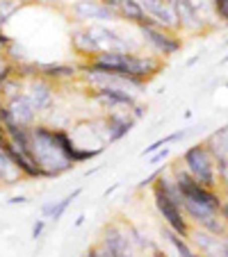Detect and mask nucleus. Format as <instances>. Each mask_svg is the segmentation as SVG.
<instances>
[{
	"label": "nucleus",
	"mask_w": 228,
	"mask_h": 257,
	"mask_svg": "<svg viewBox=\"0 0 228 257\" xmlns=\"http://www.w3.org/2000/svg\"><path fill=\"white\" fill-rule=\"evenodd\" d=\"M101 246H105L107 250L114 257H126V255H135V248H132L128 232L123 228V223H107L101 230V239H98Z\"/></svg>",
	"instance_id": "10"
},
{
	"label": "nucleus",
	"mask_w": 228,
	"mask_h": 257,
	"mask_svg": "<svg viewBox=\"0 0 228 257\" xmlns=\"http://www.w3.org/2000/svg\"><path fill=\"white\" fill-rule=\"evenodd\" d=\"M71 44H73V50L80 55V57L87 62V59H92L94 55H98L101 50H98L96 41H94V37L87 32V25H83V28L73 30L71 32Z\"/></svg>",
	"instance_id": "13"
},
{
	"label": "nucleus",
	"mask_w": 228,
	"mask_h": 257,
	"mask_svg": "<svg viewBox=\"0 0 228 257\" xmlns=\"http://www.w3.org/2000/svg\"><path fill=\"white\" fill-rule=\"evenodd\" d=\"M71 14L75 21L89 25V23H107V21H117L119 14L112 7H107L103 0H75L71 5Z\"/></svg>",
	"instance_id": "6"
},
{
	"label": "nucleus",
	"mask_w": 228,
	"mask_h": 257,
	"mask_svg": "<svg viewBox=\"0 0 228 257\" xmlns=\"http://www.w3.org/2000/svg\"><path fill=\"white\" fill-rule=\"evenodd\" d=\"M221 64H228V55H226V57H223V59H221Z\"/></svg>",
	"instance_id": "35"
},
{
	"label": "nucleus",
	"mask_w": 228,
	"mask_h": 257,
	"mask_svg": "<svg viewBox=\"0 0 228 257\" xmlns=\"http://www.w3.org/2000/svg\"><path fill=\"white\" fill-rule=\"evenodd\" d=\"M212 5H214L217 16L228 25V0H212Z\"/></svg>",
	"instance_id": "20"
},
{
	"label": "nucleus",
	"mask_w": 228,
	"mask_h": 257,
	"mask_svg": "<svg viewBox=\"0 0 228 257\" xmlns=\"http://www.w3.org/2000/svg\"><path fill=\"white\" fill-rule=\"evenodd\" d=\"M144 109H146V107H144V105H139V102H137V105H135V107H132V109H130L132 118H135V121H139V118L144 116Z\"/></svg>",
	"instance_id": "26"
},
{
	"label": "nucleus",
	"mask_w": 228,
	"mask_h": 257,
	"mask_svg": "<svg viewBox=\"0 0 228 257\" xmlns=\"http://www.w3.org/2000/svg\"><path fill=\"white\" fill-rule=\"evenodd\" d=\"M12 41H14V39H12V37H7V34H5V30L0 28V48L5 50V48H7V46H10V44H12Z\"/></svg>",
	"instance_id": "27"
},
{
	"label": "nucleus",
	"mask_w": 228,
	"mask_h": 257,
	"mask_svg": "<svg viewBox=\"0 0 228 257\" xmlns=\"http://www.w3.org/2000/svg\"><path fill=\"white\" fill-rule=\"evenodd\" d=\"M0 100H5V93H3V84H0Z\"/></svg>",
	"instance_id": "34"
},
{
	"label": "nucleus",
	"mask_w": 228,
	"mask_h": 257,
	"mask_svg": "<svg viewBox=\"0 0 228 257\" xmlns=\"http://www.w3.org/2000/svg\"><path fill=\"white\" fill-rule=\"evenodd\" d=\"M87 255H89V257H114L110 250H107L105 246H101V243H98V241L94 243L92 248H89V250H87Z\"/></svg>",
	"instance_id": "21"
},
{
	"label": "nucleus",
	"mask_w": 228,
	"mask_h": 257,
	"mask_svg": "<svg viewBox=\"0 0 228 257\" xmlns=\"http://www.w3.org/2000/svg\"><path fill=\"white\" fill-rule=\"evenodd\" d=\"M80 194H83V189H75V191H73V194L64 196L62 200H55V207H53V212H50V218H53L55 223H57L59 218H62L64 214H66V209L71 207V203H73V200H75V198H78Z\"/></svg>",
	"instance_id": "16"
},
{
	"label": "nucleus",
	"mask_w": 228,
	"mask_h": 257,
	"mask_svg": "<svg viewBox=\"0 0 228 257\" xmlns=\"http://www.w3.org/2000/svg\"><path fill=\"white\" fill-rule=\"evenodd\" d=\"M83 223H85V216H78V221H75V228H80Z\"/></svg>",
	"instance_id": "33"
},
{
	"label": "nucleus",
	"mask_w": 228,
	"mask_h": 257,
	"mask_svg": "<svg viewBox=\"0 0 228 257\" xmlns=\"http://www.w3.org/2000/svg\"><path fill=\"white\" fill-rule=\"evenodd\" d=\"M85 66L103 73H121V75H130V78L148 82L162 71V57L141 53H98L92 59H87Z\"/></svg>",
	"instance_id": "2"
},
{
	"label": "nucleus",
	"mask_w": 228,
	"mask_h": 257,
	"mask_svg": "<svg viewBox=\"0 0 228 257\" xmlns=\"http://www.w3.org/2000/svg\"><path fill=\"white\" fill-rule=\"evenodd\" d=\"M185 137V130H178V132H174V135H169V137H165V139H158V141H153L150 146H146L144 151H141V157H146V155H153L156 151H160V148H167L169 144H176V141H180Z\"/></svg>",
	"instance_id": "17"
},
{
	"label": "nucleus",
	"mask_w": 228,
	"mask_h": 257,
	"mask_svg": "<svg viewBox=\"0 0 228 257\" xmlns=\"http://www.w3.org/2000/svg\"><path fill=\"white\" fill-rule=\"evenodd\" d=\"M39 75L46 78L53 84H62V82H71L80 75V66L73 64H64V62H55V64H39Z\"/></svg>",
	"instance_id": "12"
},
{
	"label": "nucleus",
	"mask_w": 228,
	"mask_h": 257,
	"mask_svg": "<svg viewBox=\"0 0 228 257\" xmlns=\"http://www.w3.org/2000/svg\"><path fill=\"white\" fill-rule=\"evenodd\" d=\"M44 230H46V221L44 218H37V223L32 225V239H39L44 234Z\"/></svg>",
	"instance_id": "24"
},
{
	"label": "nucleus",
	"mask_w": 228,
	"mask_h": 257,
	"mask_svg": "<svg viewBox=\"0 0 228 257\" xmlns=\"http://www.w3.org/2000/svg\"><path fill=\"white\" fill-rule=\"evenodd\" d=\"M55 87L57 84L48 82L46 78H41V75H34V78L25 80V96L30 98V102H32V107L37 109V114H44L48 112V109H53L55 105Z\"/></svg>",
	"instance_id": "7"
},
{
	"label": "nucleus",
	"mask_w": 228,
	"mask_h": 257,
	"mask_svg": "<svg viewBox=\"0 0 228 257\" xmlns=\"http://www.w3.org/2000/svg\"><path fill=\"white\" fill-rule=\"evenodd\" d=\"M153 257H167V252L158 250V248H153Z\"/></svg>",
	"instance_id": "31"
},
{
	"label": "nucleus",
	"mask_w": 228,
	"mask_h": 257,
	"mask_svg": "<svg viewBox=\"0 0 228 257\" xmlns=\"http://www.w3.org/2000/svg\"><path fill=\"white\" fill-rule=\"evenodd\" d=\"M14 71H16V66L7 59V55H5V50L0 48V84L5 82V80H10L12 75H14Z\"/></svg>",
	"instance_id": "19"
},
{
	"label": "nucleus",
	"mask_w": 228,
	"mask_h": 257,
	"mask_svg": "<svg viewBox=\"0 0 228 257\" xmlns=\"http://www.w3.org/2000/svg\"><path fill=\"white\" fill-rule=\"evenodd\" d=\"M23 203H28L25 196H14V198H10V205H23Z\"/></svg>",
	"instance_id": "29"
},
{
	"label": "nucleus",
	"mask_w": 228,
	"mask_h": 257,
	"mask_svg": "<svg viewBox=\"0 0 228 257\" xmlns=\"http://www.w3.org/2000/svg\"><path fill=\"white\" fill-rule=\"evenodd\" d=\"M221 189H223V191H221V194H223V198L228 200V182H226V185H221Z\"/></svg>",
	"instance_id": "32"
},
{
	"label": "nucleus",
	"mask_w": 228,
	"mask_h": 257,
	"mask_svg": "<svg viewBox=\"0 0 228 257\" xmlns=\"http://www.w3.org/2000/svg\"><path fill=\"white\" fill-rule=\"evenodd\" d=\"M80 257H89V255H87V252H85V255H80Z\"/></svg>",
	"instance_id": "36"
},
{
	"label": "nucleus",
	"mask_w": 228,
	"mask_h": 257,
	"mask_svg": "<svg viewBox=\"0 0 228 257\" xmlns=\"http://www.w3.org/2000/svg\"><path fill=\"white\" fill-rule=\"evenodd\" d=\"M139 34L141 41L153 53H158V57H171L183 48V39L178 37V32H169V30L158 28V25H141Z\"/></svg>",
	"instance_id": "4"
},
{
	"label": "nucleus",
	"mask_w": 228,
	"mask_h": 257,
	"mask_svg": "<svg viewBox=\"0 0 228 257\" xmlns=\"http://www.w3.org/2000/svg\"><path fill=\"white\" fill-rule=\"evenodd\" d=\"M7 109H10L12 118H14V123H19V125H25V127H32L34 123H37V109L32 107V102H30V98L25 96V91L16 93V96L7 98Z\"/></svg>",
	"instance_id": "11"
},
{
	"label": "nucleus",
	"mask_w": 228,
	"mask_h": 257,
	"mask_svg": "<svg viewBox=\"0 0 228 257\" xmlns=\"http://www.w3.org/2000/svg\"><path fill=\"white\" fill-rule=\"evenodd\" d=\"M21 178V173L16 171V166L12 164V160L7 157V153L0 148V185H12Z\"/></svg>",
	"instance_id": "15"
},
{
	"label": "nucleus",
	"mask_w": 228,
	"mask_h": 257,
	"mask_svg": "<svg viewBox=\"0 0 228 257\" xmlns=\"http://www.w3.org/2000/svg\"><path fill=\"white\" fill-rule=\"evenodd\" d=\"M167 155H169V148H160V151H156L153 155H150V164H158V162L167 160Z\"/></svg>",
	"instance_id": "25"
},
{
	"label": "nucleus",
	"mask_w": 228,
	"mask_h": 257,
	"mask_svg": "<svg viewBox=\"0 0 228 257\" xmlns=\"http://www.w3.org/2000/svg\"><path fill=\"white\" fill-rule=\"evenodd\" d=\"M226 87H228V82H226Z\"/></svg>",
	"instance_id": "38"
},
{
	"label": "nucleus",
	"mask_w": 228,
	"mask_h": 257,
	"mask_svg": "<svg viewBox=\"0 0 228 257\" xmlns=\"http://www.w3.org/2000/svg\"><path fill=\"white\" fill-rule=\"evenodd\" d=\"M135 118H132L130 109H117V112H107L103 116V141L105 144H117L119 139L128 135L135 127Z\"/></svg>",
	"instance_id": "8"
},
{
	"label": "nucleus",
	"mask_w": 228,
	"mask_h": 257,
	"mask_svg": "<svg viewBox=\"0 0 228 257\" xmlns=\"http://www.w3.org/2000/svg\"><path fill=\"white\" fill-rule=\"evenodd\" d=\"M150 191H153V203H156V209H158V214L165 218L167 228H171L174 232L187 237L189 230H192V223H189V218L185 216L183 207L176 205L169 196H165L160 189H156V187H150Z\"/></svg>",
	"instance_id": "5"
},
{
	"label": "nucleus",
	"mask_w": 228,
	"mask_h": 257,
	"mask_svg": "<svg viewBox=\"0 0 228 257\" xmlns=\"http://www.w3.org/2000/svg\"><path fill=\"white\" fill-rule=\"evenodd\" d=\"M30 155H32L34 164L39 166L41 175L46 180L59 178V175L68 173L71 169H75L71 160L64 155L62 146H59L57 137H55V127L46 125V123H34L30 127Z\"/></svg>",
	"instance_id": "1"
},
{
	"label": "nucleus",
	"mask_w": 228,
	"mask_h": 257,
	"mask_svg": "<svg viewBox=\"0 0 228 257\" xmlns=\"http://www.w3.org/2000/svg\"><path fill=\"white\" fill-rule=\"evenodd\" d=\"M219 214H221L223 223H226V228H228V200L226 198H223V205H221V209H219Z\"/></svg>",
	"instance_id": "28"
},
{
	"label": "nucleus",
	"mask_w": 228,
	"mask_h": 257,
	"mask_svg": "<svg viewBox=\"0 0 228 257\" xmlns=\"http://www.w3.org/2000/svg\"><path fill=\"white\" fill-rule=\"evenodd\" d=\"M162 173H165V169H156V171H153V173L148 175V178H144V180H141L139 185H137V189H146V187H153V182H156V180L160 178Z\"/></svg>",
	"instance_id": "22"
},
{
	"label": "nucleus",
	"mask_w": 228,
	"mask_h": 257,
	"mask_svg": "<svg viewBox=\"0 0 228 257\" xmlns=\"http://www.w3.org/2000/svg\"><path fill=\"white\" fill-rule=\"evenodd\" d=\"M226 46H228V39H226Z\"/></svg>",
	"instance_id": "37"
},
{
	"label": "nucleus",
	"mask_w": 228,
	"mask_h": 257,
	"mask_svg": "<svg viewBox=\"0 0 228 257\" xmlns=\"http://www.w3.org/2000/svg\"><path fill=\"white\" fill-rule=\"evenodd\" d=\"M221 257H228V234H226V241H223V252Z\"/></svg>",
	"instance_id": "30"
},
{
	"label": "nucleus",
	"mask_w": 228,
	"mask_h": 257,
	"mask_svg": "<svg viewBox=\"0 0 228 257\" xmlns=\"http://www.w3.org/2000/svg\"><path fill=\"white\" fill-rule=\"evenodd\" d=\"M162 237L167 239V241L171 243V246L178 250V257H201L199 252L192 248V243L187 241V237H183V234H178V232H174L171 228H165L162 230Z\"/></svg>",
	"instance_id": "14"
},
{
	"label": "nucleus",
	"mask_w": 228,
	"mask_h": 257,
	"mask_svg": "<svg viewBox=\"0 0 228 257\" xmlns=\"http://www.w3.org/2000/svg\"><path fill=\"white\" fill-rule=\"evenodd\" d=\"M10 123H14V118H12L10 109H7V102L0 100V125L5 127V125H10Z\"/></svg>",
	"instance_id": "23"
},
{
	"label": "nucleus",
	"mask_w": 228,
	"mask_h": 257,
	"mask_svg": "<svg viewBox=\"0 0 228 257\" xmlns=\"http://www.w3.org/2000/svg\"><path fill=\"white\" fill-rule=\"evenodd\" d=\"M92 98L105 112H117V109H132L137 105V96L126 89H114V87H103L92 89Z\"/></svg>",
	"instance_id": "9"
},
{
	"label": "nucleus",
	"mask_w": 228,
	"mask_h": 257,
	"mask_svg": "<svg viewBox=\"0 0 228 257\" xmlns=\"http://www.w3.org/2000/svg\"><path fill=\"white\" fill-rule=\"evenodd\" d=\"M16 10H19V0H0V28H5Z\"/></svg>",
	"instance_id": "18"
},
{
	"label": "nucleus",
	"mask_w": 228,
	"mask_h": 257,
	"mask_svg": "<svg viewBox=\"0 0 228 257\" xmlns=\"http://www.w3.org/2000/svg\"><path fill=\"white\" fill-rule=\"evenodd\" d=\"M183 166L187 173L199 182V185L208 187V189H219V175H217V164H214L212 153L208 151L205 144H194L180 157Z\"/></svg>",
	"instance_id": "3"
}]
</instances>
